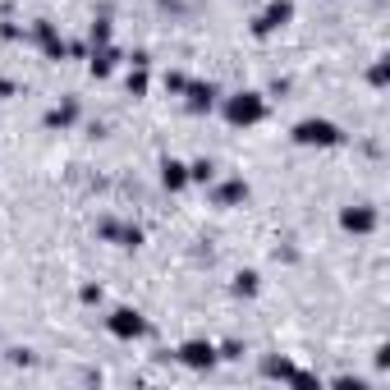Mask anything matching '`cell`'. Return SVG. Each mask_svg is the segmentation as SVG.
Listing matches in <instances>:
<instances>
[{"label": "cell", "mask_w": 390, "mask_h": 390, "mask_svg": "<svg viewBox=\"0 0 390 390\" xmlns=\"http://www.w3.org/2000/svg\"><path fill=\"white\" fill-rule=\"evenodd\" d=\"M294 143L299 147H340L345 133H340V124H330V120H299L294 124Z\"/></svg>", "instance_id": "6da1fadb"}, {"label": "cell", "mask_w": 390, "mask_h": 390, "mask_svg": "<svg viewBox=\"0 0 390 390\" xmlns=\"http://www.w3.org/2000/svg\"><path fill=\"white\" fill-rule=\"evenodd\" d=\"M262 115H267V101H262V92H234L225 101V120L234 129H248V124H257Z\"/></svg>", "instance_id": "7a4b0ae2"}, {"label": "cell", "mask_w": 390, "mask_h": 390, "mask_svg": "<svg viewBox=\"0 0 390 390\" xmlns=\"http://www.w3.org/2000/svg\"><path fill=\"white\" fill-rule=\"evenodd\" d=\"M106 330H111L115 340H143L147 335V321H143L138 308H115L111 317H106Z\"/></svg>", "instance_id": "3957f363"}, {"label": "cell", "mask_w": 390, "mask_h": 390, "mask_svg": "<svg viewBox=\"0 0 390 390\" xmlns=\"http://www.w3.org/2000/svg\"><path fill=\"white\" fill-rule=\"evenodd\" d=\"M174 358H179L184 367H193V372H207V367L216 363V345H211V340H184Z\"/></svg>", "instance_id": "277c9868"}, {"label": "cell", "mask_w": 390, "mask_h": 390, "mask_svg": "<svg viewBox=\"0 0 390 390\" xmlns=\"http://www.w3.org/2000/svg\"><path fill=\"white\" fill-rule=\"evenodd\" d=\"M289 18H294V5H289V0H271L267 14H262L257 23H252V37H271L276 28H285Z\"/></svg>", "instance_id": "5b68a950"}, {"label": "cell", "mask_w": 390, "mask_h": 390, "mask_svg": "<svg viewBox=\"0 0 390 390\" xmlns=\"http://www.w3.org/2000/svg\"><path fill=\"white\" fill-rule=\"evenodd\" d=\"M340 225L354 230V234H367V230H377V211L372 207H345L340 211Z\"/></svg>", "instance_id": "8992f818"}, {"label": "cell", "mask_w": 390, "mask_h": 390, "mask_svg": "<svg viewBox=\"0 0 390 390\" xmlns=\"http://www.w3.org/2000/svg\"><path fill=\"white\" fill-rule=\"evenodd\" d=\"M184 92H189V111L193 115H202V111L216 106V87L211 83H184Z\"/></svg>", "instance_id": "52a82bcc"}, {"label": "cell", "mask_w": 390, "mask_h": 390, "mask_svg": "<svg viewBox=\"0 0 390 390\" xmlns=\"http://www.w3.org/2000/svg\"><path fill=\"white\" fill-rule=\"evenodd\" d=\"M161 184H165L170 193H179L184 184H189V165L174 161V156H165V161H161Z\"/></svg>", "instance_id": "ba28073f"}, {"label": "cell", "mask_w": 390, "mask_h": 390, "mask_svg": "<svg viewBox=\"0 0 390 390\" xmlns=\"http://www.w3.org/2000/svg\"><path fill=\"white\" fill-rule=\"evenodd\" d=\"M115 60H120V51H115V46H92V74H96V78L111 74Z\"/></svg>", "instance_id": "9c48e42d"}, {"label": "cell", "mask_w": 390, "mask_h": 390, "mask_svg": "<svg viewBox=\"0 0 390 390\" xmlns=\"http://www.w3.org/2000/svg\"><path fill=\"white\" fill-rule=\"evenodd\" d=\"M74 120H78V106H74V101H65V106H55V111H46V129H69Z\"/></svg>", "instance_id": "30bf717a"}, {"label": "cell", "mask_w": 390, "mask_h": 390, "mask_svg": "<svg viewBox=\"0 0 390 390\" xmlns=\"http://www.w3.org/2000/svg\"><path fill=\"white\" fill-rule=\"evenodd\" d=\"M239 198H248V184H243V179H230L225 189L216 193V202H221V207H230V202H239Z\"/></svg>", "instance_id": "8fae6325"}, {"label": "cell", "mask_w": 390, "mask_h": 390, "mask_svg": "<svg viewBox=\"0 0 390 390\" xmlns=\"http://www.w3.org/2000/svg\"><path fill=\"white\" fill-rule=\"evenodd\" d=\"M234 294H243V299L257 294V271H239V276H234Z\"/></svg>", "instance_id": "7c38bea8"}, {"label": "cell", "mask_w": 390, "mask_h": 390, "mask_svg": "<svg viewBox=\"0 0 390 390\" xmlns=\"http://www.w3.org/2000/svg\"><path fill=\"white\" fill-rule=\"evenodd\" d=\"M189 179L193 184H211V179H216V165H211V161H193L189 165Z\"/></svg>", "instance_id": "4fadbf2b"}, {"label": "cell", "mask_w": 390, "mask_h": 390, "mask_svg": "<svg viewBox=\"0 0 390 390\" xmlns=\"http://www.w3.org/2000/svg\"><path fill=\"white\" fill-rule=\"evenodd\" d=\"M92 46H111V23H106V18L92 23Z\"/></svg>", "instance_id": "5bb4252c"}, {"label": "cell", "mask_w": 390, "mask_h": 390, "mask_svg": "<svg viewBox=\"0 0 390 390\" xmlns=\"http://www.w3.org/2000/svg\"><path fill=\"white\" fill-rule=\"evenodd\" d=\"M129 92H133V96H143V92H147V69L129 74Z\"/></svg>", "instance_id": "9a60e30c"}, {"label": "cell", "mask_w": 390, "mask_h": 390, "mask_svg": "<svg viewBox=\"0 0 390 390\" xmlns=\"http://www.w3.org/2000/svg\"><path fill=\"white\" fill-rule=\"evenodd\" d=\"M184 83H189L184 74H165V87H170V92H184Z\"/></svg>", "instance_id": "2e32d148"}, {"label": "cell", "mask_w": 390, "mask_h": 390, "mask_svg": "<svg viewBox=\"0 0 390 390\" xmlns=\"http://www.w3.org/2000/svg\"><path fill=\"white\" fill-rule=\"evenodd\" d=\"M83 303H101V285H83Z\"/></svg>", "instance_id": "e0dca14e"}]
</instances>
